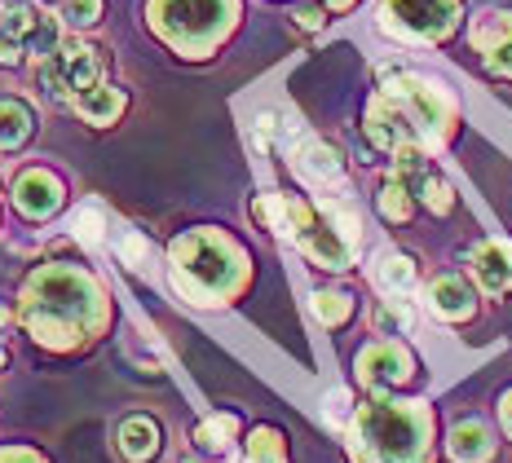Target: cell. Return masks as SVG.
Masks as SVG:
<instances>
[{
  "label": "cell",
  "mask_w": 512,
  "mask_h": 463,
  "mask_svg": "<svg viewBox=\"0 0 512 463\" xmlns=\"http://www.w3.org/2000/svg\"><path fill=\"white\" fill-rule=\"evenodd\" d=\"M62 18H67L71 27H93L102 18V0H67Z\"/></svg>",
  "instance_id": "27"
},
{
  "label": "cell",
  "mask_w": 512,
  "mask_h": 463,
  "mask_svg": "<svg viewBox=\"0 0 512 463\" xmlns=\"http://www.w3.org/2000/svg\"><path fill=\"white\" fill-rule=\"evenodd\" d=\"M473 274H477V283H482L490 296H504L508 287H512L508 252H504L499 243H482V247H473Z\"/></svg>",
  "instance_id": "13"
},
{
  "label": "cell",
  "mask_w": 512,
  "mask_h": 463,
  "mask_svg": "<svg viewBox=\"0 0 512 463\" xmlns=\"http://www.w3.org/2000/svg\"><path fill=\"white\" fill-rule=\"evenodd\" d=\"M429 305H433L437 318L460 322V318L473 314V292H468L464 278H437V283L429 287Z\"/></svg>",
  "instance_id": "15"
},
{
  "label": "cell",
  "mask_w": 512,
  "mask_h": 463,
  "mask_svg": "<svg viewBox=\"0 0 512 463\" xmlns=\"http://www.w3.org/2000/svg\"><path fill=\"white\" fill-rule=\"evenodd\" d=\"M376 283L384 287V292H393V296H402V292H411L415 287V261L411 256H380V265H376Z\"/></svg>",
  "instance_id": "19"
},
{
  "label": "cell",
  "mask_w": 512,
  "mask_h": 463,
  "mask_svg": "<svg viewBox=\"0 0 512 463\" xmlns=\"http://www.w3.org/2000/svg\"><path fill=\"white\" fill-rule=\"evenodd\" d=\"M27 133H31V115H27V106L5 98V102H0V146H5V150L23 146V142H27Z\"/></svg>",
  "instance_id": "20"
},
{
  "label": "cell",
  "mask_w": 512,
  "mask_h": 463,
  "mask_svg": "<svg viewBox=\"0 0 512 463\" xmlns=\"http://www.w3.org/2000/svg\"><path fill=\"white\" fill-rule=\"evenodd\" d=\"M473 45L482 49L490 71L512 80V14H482L473 27Z\"/></svg>",
  "instance_id": "10"
},
{
  "label": "cell",
  "mask_w": 512,
  "mask_h": 463,
  "mask_svg": "<svg viewBox=\"0 0 512 463\" xmlns=\"http://www.w3.org/2000/svg\"><path fill=\"white\" fill-rule=\"evenodd\" d=\"M384 98H393L402 106V111L415 120V128L424 133V142H433V137L446 133V124H451V106H446V98L433 89V84L415 80V75H393L389 84H384Z\"/></svg>",
  "instance_id": "8"
},
{
  "label": "cell",
  "mask_w": 512,
  "mask_h": 463,
  "mask_svg": "<svg viewBox=\"0 0 512 463\" xmlns=\"http://www.w3.org/2000/svg\"><path fill=\"white\" fill-rule=\"evenodd\" d=\"M301 247L309 252V261H318V265H327V269H345L349 261H354V239H349L345 230H340L336 221H318L301 234Z\"/></svg>",
  "instance_id": "12"
},
{
  "label": "cell",
  "mask_w": 512,
  "mask_h": 463,
  "mask_svg": "<svg viewBox=\"0 0 512 463\" xmlns=\"http://www.w3.org/2000/svg\"><path fill=\"white\" fill-rule=\"evenodd\" d=\"M14 203L23 208V217L45 221V217L58 212V203H62V181L53 177V172L31 168V172H23V177L14 181Z\"/></svg>",
  "instance_id": "11"
},
{
  "label": "cell",
  "mask_w": 512,
  "mask_h": 463,
  "mask_svg": "<svg viewBox=\"0 0 512 463\" xmlns=\"http://www.w3.org/2000/svg\"><path fill=\"white\" fill-rule=\"evenodd\" d=\"M230 18L234 0H155L151 5V23L159 36L181 53H195V58L226 36Z\"/></svg>",
  "instance_id": "4"
},
{
  "label": "cell",
  "mask_w": 512,
  "mask_h": 463,
  "mask_svg": "<svg viewBox=\"0 0 512 463\" xmlns=\"http://www.w3.org/2000/svg\"><path fill=\"white\" fill-rule=\"evenodd\" d=\"M76 111H80L89 124H111L115 115L124 111V93H120V89H106V84H93L84 98H76Z\"/></svg>",
  "instance_id": "17"
},
{
  "label": "cell",
  "mask_w": 512,
  "mask_h": 463,
  "mask_svg": "<svg viewBox=\"0 0 512 463\" xmlns=\"http://www.w3.org/2000/svg\"><path fill=\"white\" fill-rule=\"evenodd\" d=\"M424 419L420 406L376 402L354 419V455L358 463H415L424 450Z\"/></svg>",
  "instance_id": "2"
},
{
  "label": "cell",
  "mask_w": 512,
  "mask_h": 463,
  "mask_svg": "<svg viewBox=\"0 0 512 463\" xmlns=\"http://www.w3.org/2000/svg\"><path fill=\"white\" fill-rule=\"evenodd\" d=\"M411 322H415V314H411L407 300H384V305L376 309V331L380 336H402V331H411Z\"/></svg>",
  "instance_id": "22"
},
{
  "label": "cell",
  "mask_w": 512,
  "mask_h": 463,
  "mask_svg": "<svg viewBox=\"0 0 512 463\" xmlns=\"http://www.w3.org/2000/svg\"><path fill=\"white\" fill-rule=\"evenodd\" d=\"M349 309H354V305H349L345 292H318V296H314V314L323 318L327 327H340V322L349 318Z\"/></svg>",
  "instance_id": "24"
},
{
  "label": "cell",
  "mask_w": 512,
  "mask_h": 463,
  "mask_svg": "<svg viewBox=\"0 0 512 463\" xmlns=\"http://www.w3.org/2000/svg\"><path fill=\"white\" fill-rule=\"evenodd\" d=\"M248 463H287L283 437L274 433V428H256L248 437Z\"/></svg>",
  "instance_id": "21"
},
{
  "label": "cell",
  "mask_w": 512,
  "mask_h": 463,
  "mask_svg": "<svg viewBox=\"0 0 512 463\" xmlns=\"http://www.w3.org/2000/svg\"><path fill=\"white\" fill-rule=\"evenodd\" d=\"M323 5L332 9V14H340V9H349V5H354V0H323Z\"/></svg>",
  "instance_id": "32"
},
{
  "label": "cell",
  "mask_w": 512,
  "mask_h": 463,
  "mask_svg": "<svg viewBox=\"0 0 512 463\" xmlns=\"http://www.w3.org/2000/svg\"><path fill=\"white\" fill-rule=\"evenodd\" d=\"M173 265H177V283L186 287L199 305H212L239 283V252L234 243H226L212 230H195L186 239L173 243Z\"/></svg>",
  "instance_id": "3"
},
{
  "label": "cell",
  "mask_w": 512,
  "mask_h": 463,
  "mask_svg": "<svg viewBox=\"0 0 512 463\" xmlns=\"http://www.w3.org/2000/svg\"><path fill=\"white\" fill-rule=\"evenodd\" d=\"M0 463H45V459H36L31 450H5V455H0Z\"/></svg>",
  "instance_id": "30"
},
{
  "label": "cell",
  "mask_w": 512,
  "mask_h": 463,
  "mask_svg": "<svg viewBox=\"0 0 512 463\" xmlns=\"http://www.w3.org/2000/svg\"><path fill=\"white\" fill-rule=\"evenodd\" d=\"M451 455L460 463H486L490 459V433L477 419H468V424H460L451 433Z\"/></svg>",
  "instance_id": "18"
},
{
  "label": "cell",
  "mask_w": 512,
  "mask_h": 463,
  "mask_svg": "<svg viewBox=\"0 0 512 463\" xmlns=\"http://www.w3.org/2000/svg\"><path fill=\"white\" fill-rule=\"evenodd\" d=\"M0 327H9V309H0Z\"/></svg>",
  "instance_id": "33"
},
{
  "label": "cell",
  "mask_w": 512,
  "mask_h": 463,
  "mask_svg": "<svg viewBox=\"0 0 512 463\" xmlns=\"http://www.w3.org/2000/svg\"><path fill=\"white\" fill-rule=\"evenodd\" d=\"M358 375L367 389H393V384H402L411 375V358L393 340L371 344V349H362V358H358Z\"/></svg>",
  "instance_id": "9"
},
{
  "label": "cell",
  "mask_w": 512,
  "mask_h": 463,
  "mask_svg": "<svg viewBox=\"0 0 512 463\" xmlns=\"http://www.w3.org/2000/svg\"><path fill=\"white\" fill-rule=\"evenodd\" d=\"M234 415H217V419H208L204 428H199V446L204 450H226L230 446V437H234Z\"/></svg>",
  "instance_id": "25"
},
{
  "label": "cell",
  "mask_w": 512,
  "mask_h": 463,
  "mask_svg": "<svg viewBox=\"0 0 512 463\" xmlns=\"http://www.w3.org/2000/svg\"><path fill=\"white\" fill-rule=\"evenodd\" d=\"M102 230H106L102 208H98V203H84V208L76 212V234H80L84 243H98V239H102Z\"/></svg>",
  "instance_id": "26"
},
{
  "label": "cell",
  "mask_w": 512,
  "mask_h": 463,
  "mask_svg": "<svg viewBox=\"0 0 512 463\" xmlns=\"http://www.w3.org/2000/svg\"><path fill=\"white\" fill-rule=\"evenodd\" d=\"M120 252H124V261L133 265V269L146 265V243L137 239V234H124V239H120Z\"/></svg>",
  "instance_id": "29"
},
{
  "label": "cell",
  "mask_w": 512,
  "mask_h": 463,
  "mask_svg": "<svg viewBox=\"0 0 512 463\" xmlns=\"http://www.w3.org/2000/svg\"><path fill=\"white\" fill-rule=\"evenodd\" d=\"M296 168H301L314 186H340V177H345V164H340V155L327 142H305L301 155H296Z\"/></svg>",
  "instance_id": "14"
},
{
  "label": "cell",
  "mask_w": 512,
  "mask_h": 463,
  "mask_svg": "<svg viewBox=\"0 0 512 463\" xmlns=\"http://www.w3.org/2000/svg\"><path fill=\"white\" fill-rule=\"evenodd\" d=\"M327 14H332V9H327V5H301V9H292L296 27H305V31H318V27L327 23Z\"/></svg>",
  "instance_id": "28"
},
{
  "label": "cell",
  "mask_w": 512,
  "mask_h": 463,
  "mask_svg": "<svg viewBox=\"0 0 512 463\" xmlns=\"http://www.w3.org/2000/svg\"><path fill=\"white\" fill-rule=\"evenodd\" d=\"M411 190H407V181H389V186L380 190V212L389 221H407L411 217Z\"/></svg>",
  "instance_id": "23"
},
{
  "label": "cell",
  "mask_w": 512,
  "mask_h": 463,
  "mask_svg": "<svg viewBox=\"0 0 512 463\" xmlns=\"http://www.w3.org/2000/svg\"><path fill=\"white\" fill-rule=\"evenodd\" d=\"M23 318L36 331V340L67 349L102 318V296L76 269H45L31 278Z\"/></svg>",
  "instance_id": "1"
},
{
  "label": "cell",
  "mask_w": 512,
  "mask_h": 463,
  "mask_svg": "<svg viewBox=\"0 0 512 463\" xmlns=\"http://www.w3.org/2000/svg\"><path fill=\"white\" fill-rule=\"evenodd\" d=\"M460 18L455 0H384L380 23L402 40H442Z\"/></svg>",
  "instance_id": "7"
},
{
  "label": "cell",
  "mask_w": 512,
  "mask_h": 463,
  "mask_svg": "<svg viewBox=\"0 0 512 463\" xmlns=\"http://www.w3.org/2000/svg\"><path fill=\"white\" fill-rule=\"evenodd\" d=\"M499 419H504V428H508V433H512V393L504 397V406H499Z\"/></svg>",
  "instance_id": "31"
},
{
  "label": "cell",
  "mask_w": 512,
  "mask_h": 463,
  "mask_svg": "<svg viewBox=\"0 0 512 463\" xmlns=\"http://www.w3.org/2000/svg\"><path fill=\"white\" fill-rule=\"evenodd\" d=\"M58 45H62L58 23H53L40 5L18 0V5L5 9V18H0V62H5V67H18V62H45Z\"/></svg>",
  "instance_id": "6"
},
{
  "label": "cell",
  "mask_w": 512,
  "mask_h": 463,
  "mask_svg": "<svg viewBox=\"0 0 512 463\" xmlns=\"http://www.w3.org/2000/svg\"><path fill=\"white\" fill-rule=\"evenodd\" d=\"M0 371H5V349H0Z\"/></svg>",
  "instance_id": "34"
},
{
  "label": "cell",
  "mask_w": 512,
  "mask_h": 463,
  "mask_svg": "<svg viewBox=\"0 0 512 463\" xmlns=\"http://www.w3.org/2000/svg\"><path fill=\"white\" fill-rule=\"evenodd\" d=\"M120 450L133 463L151 459L155 450H159V424H155V419H146V415L124 419V424H120Z\"/></svg>",
  "instance_id": "16"
},
{
  "label": "cell",
  "mask_w": 512,
  "mask_h": 463,
  "mask_svg": "<svg viewBox=\"0 0 512 463\" xmlns=\"http://www.w3.org/2000/svg\"><path fill=\"white\" fill-rule=\"evenodd\" d=\"M36 84L49 102L76 106V98L102 84V53L84 40H62L45 62H36Z\"/></svg>",
  "instance_id": "5"
}]
</instances>
